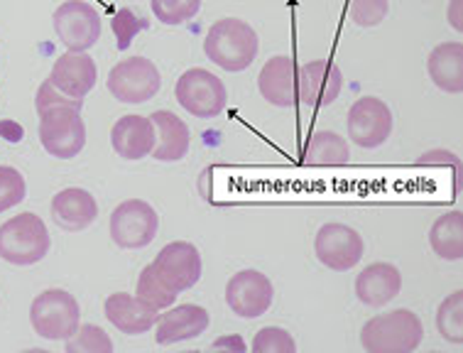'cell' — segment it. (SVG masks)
<instances>
[{
  "mask_svg": "<svg viewBox=\"0 0 463 353\" xmlns=\"http://www.w3.org/2000/svg\"><path fill=\"white\" fill-rule=\"evenodd\" d=\"M390 13V0H351V23L358 27H378Z\"/></svg>",
  "mask_w": 463,
  "mask_h": 353,
  "instance_id": "cell-32",
  "label": "cell"
},
{
  "mask_svg": "<svg viewBox=\"0 0 463 353\" xmlns=\"http://www.w3.org/2000/svg\"><path fill=\"white\" fill-rule=\"evenodd\" d=\"M155 143H157V133H155V123L150 116L130 113V116L118 118L110 128V148L123 160L133 162L150 157Z\"/></svg>",
  "mask_w": 463,
  "mask_h": 353,
  "instance_id": "cell-17",
  "label": "cell"
},
{
  "mask_svg": "<svg viewBox=\"0 0 463 353\" xmlns=\"http://www.w3.org/2000/svg\"><path fill=\"white\" fill-rule=\"evenodd\" d=\"M314 253L321 265L336 272H348L363 261V235L348 224H324L314 238Z\"/></svg>",
  "mask_w": 463,
  "mask_h": 353,
  "instance_id": "cell-12",
  "label": "cell"
},
{
  "mask_svg": "<svg viewBox=\"0 0 463 353\" xmlns=\"http://www.w3.org/2000/svg\"><path fill=\"white\" fill-rule=\"evenodd\" d=\"M427 74L437 89L458 96L463 91V43L437 44L427 57Z\"/></svg>",
  "mask_w": 463,
  "mask_h": 353,
  "instance_id": "cell-23",
  "label": "cell"
},
{
  "mask_svg": "<svg viewBox=\"0 0 463 353\" xmlns=\"http://www.w3.org/2000/svg\"><path fill=\"white\" fill-rule=\"evenodd\" d=\"M175 99L179 106L194 118H219L228 106V89L223 79L209 69L192 67L179 76L175 84Z\"/></svg>",
  "mask_w": 463,
  "mask_h": 353,
  "instance_id": "cell-5",
  "label": "cell"
},
{
  "mask_svg": "<svg viewBox=\"0 0 463 353\" xmlns=\"http://www.w3.org/2000/svg\"><path fill=\"white\" fill-rule=\"evenodd\" d=\"M402 290V272L392 262H371L355 278V297L365 307H385Z\"/></svg>",
  "mask_w": 463,
  "mask_h": 353,
  "instance_id": "cell-21",
  "label": "cell"
},
{
  "mask_svg": "<svg viewBox=\"0 0 463 353\" xmlns=\"http://www.w3.org/2000/svg\"><path fill=\"white\" fill-rule=\"evenodd\" d=\"M304 165L309 167H344L351 160L348 140L334 130H317L304 148Z\"/></svg>",
  "mask_w": 463,
  "mask_h": 353,
  "instance_id": "cell-24",
  "label": "cell"
},
{
  "mask_svg": "<svg viewBox=\"0 0 463 353\" xmlns=\"http://www.w3.org/2000/svg\"><path fill=\"white\" fill-rule=\"evenodd\" d=\"M30 324L37 337L47 341H67L81 324V304L61 287L44 290L30 304Z\"/></svg>",
  "mask_w": 463,
  "mask_h": 353,
  "instance_id": "cell-4",
  "label": "cell"
},
{
  "mask_svg": "<svg viewBox=\"0 0 463 353\" xmlns=\"http://www.w3.org/2000/svg\"><path fill=\"white\" fill-rule=\"evenodd\" d=\"M109 234L110 241L123 251H140L160 234V216L145 199H126L110 214Z\"/></svg>",
  "mask_w": 463,
  "mask_h": 353,
  "instance_id": "cell-7",
  "label": "cell"
},
{
  "mask_svg": "<svg viewBox=\"0 0 463 353\" xmlns=\"http://www.w3.org/2000/svg\"><path fill=\"white\" fill-rule=\"evenodd\" d=\"M52 221L69 234H79L99 219V202L89 189L67 186L52 199Z\"/></svg>",
  "mask_w": 463,
  "mask_h": 353,
  "instance_id": "cell-20",
  "label": "cell"
},
{
  "mask_svg": "<svg viewBox=\"0 0 463 353\" xmlns=\"http://www.w3.org/2000/svg\"><path fill=\"white\" fill-rule=\"evenodd\" d=\"M344 91V72L331 59H312L299 67V103L324 109L338 101Z\"/></svg>",
  "mask_w": 463,
  "mask_h": 353,
  "instance_id": "cell-14",
  "label": "cell"
},
{
  "mask_svg": "<svg viewBox=\"0 0 463 353\" xmlns=\"http://www.w3.org/2000/svg\"><path fill=\"white\" fill-rule=\"evenodd\" d=\"M103 311H106V320L118 329L120 334H128V337L147 334L160 320V310L143 302L137 294L128 292L109 294L103 302Z\"/></svg>",
  "mask_w": 463,
  "mask_h": 353,
  "instance_id": "cell-18",
  "label": "cell"
},
{
  "mask_svg": "<svg viewBox=\"0 0 463 353\" xmlns=\"http://www.w3.org/2000/svg\"><path fill=\"white\" fill-rule=\"evenodd\" d=\"M250 348H253L255 353H295L297 341L287 329L265 327L255 334Z\"/></svg>",
  "mask_w": 463,
  "mask_h": 353,
  "instance_id": "cell-31",
  "label": "cell"
},
{
  "mask_svg": "<svg viewBox=\"0 0 463 353\" xmlns=\"http://www.w3.org/2000/svg\"><path fill=\"white\" fill-rule=\"evenodd\" d=\"M54 33L67 52H89L101 40V15L86 0H67L52 15Z\"/></svg>",
  "mask_w": 463,
  "mask_h": 353,
  "instance_id": "cell-10",
  "label": "cell"
},
{
  "mask_svg": "<svg viewBox=\"0 0 463 353\" xmlns=\"http://www.w3.org/2000/svg\"><path fill=\"white\" fill-rule=\"evenodd\" d=\"M258 91L275 109H292L299 103V64L289 54L269 57L258 74Z\"/></svg>",
  "mask_w": 463,
  "mask_h": 353,
  "instance_id": "cell-13",
  "label": "cell"
},
{
  "mask_svg": "<svg viewBox=\"0 0 463 353\" xmlns=\"http://www.w3.org/2000/svg\"><path fill=\"white\" fill-rule=\"evenodd\" d=\"M52 84L57 86L61 93H67L69 99H79L84 101L91 93L99 79V69L86 52H64L50 72Z\"/></svg>",
  "mask_w": 463,
  "mask_h": 353,
  "instance_id": "cell-19",
  "label": "cell"
},
{
  "mask_svg": "<svg viewBox=\"0 0 463 353\" xmlns=\"http://www.w3.org/2000/svg\"><path fill=\"white\" fill-rule=\"evenodd\" d=\"M67 353H113V341L96 324H79L74 334L64 341Z\"/></svg>",
  "mask_w": 463,
  "mask_h": 353,
  "instance_id": "cell-28",
  "label": "cell"
},
{
  "mask_svg": "<svg viewBox=\"0 0 463 353\" xmlns=\"http://www.w3.org/2000/svg\"><path fill=\"white\" fill-rule=\"evenodd\" d=\"M152 265L157 268L162 278L167 280V285L175 287L177 292L192 290L202 280L203 272L202 253L189 241H172V243H167L155 255Z\"/></svg>",
  "mask_w": 463,
  "mask_h": 353,
  "instance_id": "cell-15",
  "label": "cell"
},
{
  "mask_svg": "<svg viewBox=\"0 0 463 353\" xmlns=\"http://www.w3.org/2000/svg\"><path fill=\"white\" fill-rule=\"evenodd\" d=\"M211 317L209 310L202 304H179V307H167L165 314L155 324V341L160 346H175L182 341L202 337L209 329Z\"/></svg>",
  "mask_w": 463,
  "mask_h": 353,
  "instance_id": "cell-16",
  "label": "cell"
},
{
  "mask_svg": "<svg viewBox=\"0 0 463 353\" xmlns=\"http://www.w3.org/2000/svg\"><path fill=\"white\" fill-rule=\"evenodd\" d=\"M345 128H348L351 143L363 150H375L390 140V135L395 130V116L388 103L378 96H361L348 109Z\"/></svg>",
  "mask_w": 463,
  "mask_h": 353,
  "instance_id": "cell-9",
  "label": "cell"
},
{
  "mask_svg": "<svg viewBox=\"0 0 463 353\" xmlns=\"http://www.w3.org/2000/svg\"><path fill=\"white\" fill-rule=\"evenodd\" d=\"M213 351H231V353H245L248 351V346L241 337H223V339H216L213 344H211Z\"/></svg>",
  "mask_w": 463,
  "mask_h": 353,
  "instance_id": "cell-37",
  "label": "cell"
},
{
  "mask_svg": "<svg viewBox=\"0 0 463 353\" xmlns=\"http://www.w3.org/2000/svg\"><path fill=\"white\" fill-rule=\"evenodd\" d=\"M260 52V40L250 23L241 17H223L209 27L203 37V54L223 72H245L253 67Z\"/></svg>",
  "mask_w": 463,
  "mask_h": 353,
  "instance_id": "cell-1",
  "label": "cell"
},
{
  "mask_svg": "<svg viewBox=\"0 0 463 353\" xmlns=\"http://www.w3.org/2000/svg\"><path fill=\"white\" fill-rule=\"evenodd\" d=\"M202 3L203 0H150V8L162 25L177 27L194 20L202 10Z\"/></svg>",
  "mask_w": 463,
  "mask_h": 353,
  "instance_id": "cell-29",
  "label": "cell"
},
{
  "mask_svg": "<svg viewBox=\"0 0 463 353\" xmlns=\"http://www.w3.org/2000/svg\"><path fill=\"white\" fill-rule=\"evenodd\" d=\"M40 143L57 160H74L86 148V123L79 109H47L40 113Z\"/></svg>",
  "mask_w": 463,
  "mask_h": 353,
  "instance_id": "cell-8",
  "label": "cell"
},
{
  "mask_svg": "<svg viewBox=\"0 0 463 353\" xmlns=\"http://www.w3.org/2000/svg\"><path fill=\"white\" fill-rule=\"evenodd\" d=\"M430 245L441 261L458 262L463 258V214L447 211L430 228Z\"/></svg>",
  "mask_w": 463,
  "mask_h": 353,
  "instance_id": "cell-25",
  "label": "cell"
},
{
  "mask_svg": "<svg viewBox=\"0 0 463 353\" xmlns=\"http://www.w3.org/2000/svg\"><path fill=\"white\" fill-rule=\"evenodd\" d=\"M106 86L116 101L140 106V103L152 101L160 93L162 74L152 59L137 54V57L120 59L109 72Z\"/></svg>",
  "mask_w": 463,
  "mask_h": 353,
  "instance_id": "cell-6",
  "label": "cell"
},
{
  "mask_svg": "<svg viewBox=\"0 0 463 353\" xmlns=\"http://www.w3.org/2000/svg\"><path fill=\"white\" fill-rule=\"evenodd\" d=\"M424 339L420 314L407 307L375 314L361 329V346L368 353H412Z\"/></svg>",
  "mask_w": 463,
  "mask_h": 353,
  "instance_id": "cell-2",
  "label": "cell"
},
{
  "mask_svg": "<svg viewBox=\"0 0 463 353\" xmlns=\"http://www.w3.org/2000/svg\"><path fill=\"white\" fill-rule=\"evenodd\" d=\"M52 248L50 228L33 211L10 216L0 226V258L17 268L37 265L47 258Z\"/></svg>",
  "mask_w": 463,
  "mask_h": 353,
  "instance_id": "cell-3",
  "label": "cell"
},
{
  "mask_svg": "<svg viewBox=\"0 0 463 353\" xmlns=\"http://www.w3.org/2000/svg\"><path fill=\"white\" fill-rule=\"evenodd\" d=\"M152 123H155V133H157V143L152 150V157L157 162H179L189 155V145H192V130L184 120L172 113V110H155L152 113Z\"/></svg>",
  "mask_w": 463,
  "mask_h": 353,
  "instance_id": "cell-22",
  "label": "cell"
},
{
  "mask_svg": "<svg viewBox=\"0 0 463 353\" xmlns=\"http://www.w3.org/2000/svg\"><path fill=\"white\" fill-rule=\"evenodd\" d=\"M113 33L118 37V50H128L130 43L135 40V34L140 33V30H147V20L145 17H137L133 10H120L113 15Z\"/></svg>",
  "mask_w": 463,
  "mask_h": 353,
  "instance_id": "cell-34",
  "label": "cell"
},
{
  "mask_svg": "<svg viewBox=\"0 0 463 353\" xmlns=\"http://www.w3.org/2000/svg\"><path fill=\"white\" fill-rule=\"evenodd\" d=\"M135 294L147 302L155 310H167L172 304L177 302V290L172 285H167V280L162 278L155 265H145L140 278H137V285H135Z\"/></svg>",
  "mask_w": 463,
  "mask_h": 353,
  "instance_id": "cell-26",
  "label": "cell"
},
{
  "mask_svg": "<svg viewBox=\"0 0 463 353\" xmlns=\"http://www.w3.org/2000/svg\"><path fill=\"white\" fill-rule=\"evenodd\" d=\"M275 300V285L260 270H238L226 282V304L241 320H258L268 314Z\"/></svg>",
  "mask_w": 463,
  "mask_h": 353,
  "instance_id": "cell-11",
  "label": "cell"
},
{
  "mask_svg": "<svg viewBox=\"0 0 463 353\" xmlns=\"http://www.w3.org/2000/svg\"><path fill=\"white\" fill-rule=\"evenodd\" d=\"M463 0H451L449 3V10H447V20H449V25L454 27L456 33H463Z\"/></svg>",
  "mask_w": 463,
  "mask_h": 353,
  "instance_id": "cell-38",
  "label": "cell"
},
{
  "mask_svg": "<svg viewBox=\"0 0 463 353\" xmlns=\"http://www.w3.org/2000/svg\"><path fill=\"white\" fill-rule=\"evenodd\" d=\"M420 165H441V167H449L454 172V179H456V194L461 189V175H463V167H461V157L451 150H444V148H437V150H430L424 152L420 157Z\"/></svg>",
  "mask_w": 463,
  "mask_h": 353,
  "instance_id": "cell-35",
  "label": "cell"
},
{
  "mask_svg": "<svg viewBox=\"0 0 463 353\" xmlns=\"http://www.w3.org/2000/svg\"><path fill=\"white\" fill-rule=\"evenodd\" d=\"M23 138H25V128L20 126L17 120H13V118H0V140L15 145Z\"/></svg>",
  "mask_w": 463,
  "mask_h": 353,
  "instance_id": "cell-36",
  "label": "cell"
},
{
  "mask_svg": "<svg viewBox=\"0 0 463 353\" xmlns=\"http://www.w3.org/2000/svg\"><path fill=\"white\" fill-rule=\"evenodd\" d=\"M57 106H64V109H79L84 110V101H79V99H69L67 93H61L57 86L52 84L50 79H44L37 93H34V110H37V116L44 113L47 109H57Z\"/></svg>",
  "mask_w": 463,
  "mask_h": 353,
  "instance_id": "cell-33",
  "label": "cell"
},
{
  "mask_svg": "<svg viewBox=\"0 0 463 353\" xmlns=\"http://www.w3.org/2000/svg\"><path fill=\"white\" fill-rule=\"evenodd\" d=\"M437 331L444 341L454 346L463 344V292L447 294L437 310Z\"/></svg>",
  "mask_w": 463,
  "mask_h": 353,
  "instance_id": "cell-27",
  "label": "cell"
},
{
  "mask_svg": "<svg viewBox=\"0 0 463 353\" xmlns=\"http://www.w3.org/2000/svg\"><path fill=\"white\" fill-rule=\"evenodd\" d=\"M27 182L23 172L10 165H0V214L25 202Z\"/></svg>",
  "mask_w": 463,
  "mask_h": 353,
  "instance_id": "cell-30",
  "label": "cell"
}]
</instances>
